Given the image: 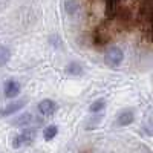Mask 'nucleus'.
<instances>
[{
    "label": "nucleus",
    "mask_w": 153,
    "mask_h": 153,
    "mask_svg": "<svg viewBox=\"0 0 153 153\" xmlns=\"http://www.w3.org/2000/svg\"><path fill=\"white\" fill-rule=\"evenodd\" d=\"M35 136H37V130L35 129H25L23 132L17 133L14 138H12V147H14V149L26 147V146L34 143Z\"/></svg>",
    "instance_id": "nucleus-1"
},
{
    "label": "nucleus",
    "mask_w": 153,
    "mask_h": 153,
    "mask_svg": "<svg viewBox=\"0 0 153 153\" xmlns=\"http://www.w3.org/2000/svg\"><path fill=\"white\" fill-rule=\"evenodd\" d=\"M123 61H124V52H123L121 48L112 46V48L107 49V52H106V63L110 68H118Z\"/></svg>",
    "instance_id": "nucleus-2"
},
{
    "label": "nucleus",
    "mask_w": 153,
    "mask_h": 153,
    "mask_svg": "<svg viewBox=\"0 0 153 153\" xmlns=\"http://www.w3.org/2000/svg\"><path fill=\"white\" fill-rule=\"evenodd\" d=\"M57 103L55 101H52V100H49V98H46V100H42L40 103L37 104V110H38V113L42 115V117H52V115L57 112Z\"/></svg>",
    "instance_id": "nucleus-3"
},
{
    "label": "nucleus",
    "mask_w": 153,
    "mask_h": 153,
    "mask_svg": "<svg viewBox=\"0 0 153 153\" xmlns=\"http://www.w3.org/2000/svg\"><path fill=\"white\" fill-rule=\"evenodd\" d=\"M28 104L26 100H19V101H14V103H11L8 106H5L2 110H0V118H5V117H11V115H14L17 112H20L25 106Z\"/></svg>",
    "instance_id": "nucleus-4"
},
{
    "label": "nucleus",
    "mask_w": 153,
    "mask_h": 153,
    "mask_svg": "<svg viewBox=\"0 0 153 153\" xmlns=\"http://www.w3.org/2000/svg\"><path fill=\"white\" fill-rule=\"evenodd\" d=\"M141 16L149 25V38L153 43V3H146L141 8Z\"/></svg>",
    "instance_id": "nucleus-5"
},
{
    "label": "nucleus",
    "mask_w": 153,
    "mask_h": 153,
    "mask_svg": "<svg viewBox=\"0 0 153 153\" xmlns=\"http://www.w3.org/2000/svg\"><path fill=\"white\" fill-rule=\"evenodd\" d=\"M133 121H135V112H133V109H124V110L120 112V115L117 117L115 124H117L118 127H126V126H130Z\"/></svg>",
    "instance_id": "nucleus-6"
},
{
    "label": "nucleus",
    "mask_w": 153,
    "mask_h": 153,
    "mask_svg": "<svg viewBox=\"0 0 153 153\" xmlns=\"http://www.w3.org/2000/svg\"><path fill=\"white\" fill-rule=\"evenodd\" d=\"M20 84L17 83V81H14V80H9V81H6V84H5V89H3V94H5V97L6 98H16L19 94H20Z\"/></svg>",
    "instance_id": "nucleus-7"
},
{
    "label": "nucleus",
    "mask_w": 153,
    "mask_h": 153,
    "mask_svg": "<svg viewBox=\"0 0 153 153\" xmlns=\"http://www.w3.org/2000/svg\"><path fill=\"white\" fill-rule=\"evenodd\" d=\"M109 42V34L104 32V28H97L94 32V43L95 46H104Z\"/></svg>",
    "instance_id": "nucleus-8"
},
{
    "label": "nucleus",
    "mask_w": 153,
    "mask_h": 153,
    "mask_svg": "<svg viewBox=\"0 0 153 153\" xmlns=\"http://www.w3.org/2000/svg\"><path fill=\"white\" fill-rule=\"evenodd\" d=\"M35 121L34 115L32 113H23L20 115L19 118H16L12 121V126H17V127H26V126H31L32 123Z\"/></svg>",
    "instance_id": "nucleus-9"
},
{
    "label": "nucleus",
    "mask_w": 153,
    "mask_h": 153,
    "mask_svg": "<svg viewBox=\"0 0 153 153\" xmlns=\"http://www.w3.org/2000/svg\"><path fill=\"white\" fill-rule=\"evenodd\" d=\"M120 9V0H106V14L109 19H115Z\"/></svg>",
    "instance_id": "nucleus-10"
},
{
    "label": "nucleus",
    "mask_w": 153,
    "mask_h": 153,
    "mask_svg": "<svg viewBox=\"0 0 153 153\" xmlns=\"http://www.w3.org/2000/svg\"><path fill=\"white\" fill-rule=\"evenodd\" d=\"M66 72H68V75H72V76H80V75H83L84 69H83V66L80 65V63L72 61V63H69V65H68Z\"/></svg>",
    "instance_id": "nucleus-11"
},
{
    "label": "nucleus",
    "mask_w": 153,
    "mask_h": 153,
    "mask_svg": "<svg viewBox=\"0 0 153 153\" xmlns=\"http://www.w3.org/2000/svg\"><path fill=\"white\" fill-rule=\"evenodd\" d=\"M104 109H106V100L104 98H98L89 106V112L91 113H101Z\"/></svg>",
    "instance_id": "nucleus-12"
},
{
    "label": "nucleus",
    "mask_w": 153,
    "mask_h": 153,
    "mask_svg": "<svg viewBox=\"0 0 153 153\" xmlns=\"http://www.w3.org/2000/svg\"><path fill=\"white\" fill-rule=\"evenodd\" d=\"M58 135V127L54 126V124H51L48 126L46 129L43 130V138H45V141H52V139Z\"/></svg>",
    "instance_id": "nucleus-13"
},
{
    "label": "nucleus",
    "mask_w": 153,
    "mask_h": 153,
    "mask_svg": "<svg viewBox=\"0 0 153 153\" xmlns=\"http://www.w3.org/2000/svg\"><path fill=\"white\" fill-rule=\"evenodd\" d=\"M78 9H80V5H78V2H75V0H66V2H65V11H66V14L75 16Z\"/></svg>",
    "instance_id": "nucleus-14"
},
{
    "label": "nucleus",
    "mask_w": 153,
    "mask_h": 153,
    "mask_svg": "<svg viewBox=\"0 0 153 153\" xmlns=\"http://www.w3.org/2000/svg\"><path fill=\"white\" fill-rule=\"evenodd\" d=\"M11 58V51L6 46H0V68H3Z\"/></svg>",
    "instance_id": "nucleus-15"
},
{
    "label": "nucleus",
    "mask_w": 153,
    "mask_h": 153,
    "mask_svg": "<svg viewBox=\"0 0 153 153\" xmlns=\"http://www.w3.org/2000/svg\"><path fill=\"white\" fill-rule=\"evenodd\" d=\"M101 121V115H97V118H94V120H91V121H89L87 123V130H91V129H95V127L98 126V123Z\"/></svg>",
    "instance_id": "nucleus-16"
},
{
    "label": "nucleus",
    "mask_w": 153,
    "mask_h": 153,
    "mask_svg": "<svg viewBox=\"0 0 153 153\" xmlns=\"http://www.w3.org/2000/svg\"><path fill=\"white\" fill-rule=\"evenodd\" d=\"M146 132H147V135L153 136V123H152L150 126H147V127H146Z\"/></svg>",
    "instance_id": "nucleus-17"
}]
</instances>
